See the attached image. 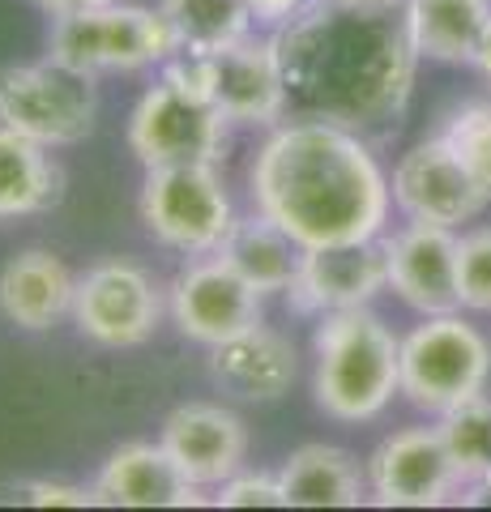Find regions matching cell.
<instances>
[{
  "label": "cell",
  "instance_id": "obj_19",
  "mask_svg": "<svg viewBox=\"0 0 491 512\" xmlns=\"http://www.w3.org/2000/svg\"><path fill=\"white\" fill-rule=\"evenodd\" d=\"M73 291H77V278L47 248H26L0 269V312H5L9 325H18L26 333H43L60 316H69Z\"/></svg>",
  "mask_w": 491,
  "mask_h": 512
},
{
  "label": "cell",
  "instance_id": "obj_3",
  "mask_svg": "<svg viewBox=\"0 0 491 512\" xmlns=\"http://www.w3.org/2000/svg\"><path fill=\"white\" fill-rule=\"evenodd\" d=\"M402 393V342L368 308L329 312L316 329V402L342 423L376 419Z\"/></svg>",
  "mask_w": 491,
  "mask_h": 512
},
{
  "label": "cell",
  "instance_id": "obj_16",
  "mask_svg": "<svg viewBox=\"0 0 491 512\" xmlns=\"http://www.w3.org/2000/svg\"><path fill=\"white\" fill-rule=\"evenodd\" d=\"M389 286L423 316L457 312V239L453 227L436 222H410L406 231L385 239Z\"/></svg>",
  "mask_w": 491,
  "mask_h": 512
},
{
  "label": "cell",
  "instance_id": "obj_26",
  "mask_svg": "<svg viewBox=\"0 0 491 512\" xmlns=\"http://www.w3.org/2000/svg\"><path fill=\"white\" fill-rule=\"evenodd\" d=\"M440 137L453 146V154L470 171V180L491 201V103H466L462 111H453V120Z\"/></svg>",
  "mask_w": 491,
  "mask_h": 512
},
{
  "label": "cell",
  "instance_id": "obj_32",
  "mask_svg": "<svg viewBox=\"0 0 491 512\" xmlns=\"http://www.w3.org/2000/svg\"><path fill=\"white\" fill-rule=\"evenodd\" d=\"M474 69H479L487 82H491V22H487V30H483V39H479V47H474Z\"/></svg>",
  "mask_w": 491,
  "mask_h": 512
},
{
  "label": "cell",
  "instance_id": "obj_11",
  "mask_svg": "<svg viewBox=\"0 0 491 512\" xmlns=\"http://www.w3.org/2000/svg\"><path fill=\"white\" fill-rule=\"evenodd\" d=\"M385 286H389L385 244H376V239L325 244L299 252L295 278L287 286V303L299 316L346 312V308H368Z\"/></svg>",
  "mask_w": 491,
  "mask_h": 512
},
{
  "label": "cell",
  "instance_id": "obj_2",
  "mask_svg": "<svg viewBox=\"0 0 491 512\" xmlns=\"http://www.w3.org/2000/svg\"><path fill=\"white\" fill-rule=\"evenodd\" d=\"M252 201L299 248L376 239L389 218V184L368 141L321 120L269 133L252 163Z\"/></svg>",
  "mask_w": 491,
  "mask_h": 512
},
{
  "label": "cell",
  "instance_id": "obj_13",
  "mask_svg": "<svg viewBox=\"0 0 491 512\" xmlns=\"http://www.w3.org/2000/svg\"><path fill=\"white\" fill-rule=\"evenodd\" d=\"M389 192L410 222H436V227L470 222L487 205L479 184L470 180V171L445 137L419 141L410 154H402Z\"/></svg>",
  "mask_w": 491,
  "mask_h": 512
},
{
  "label": "cell",
  "instance_id": "obj_20",
  "mask_svg": "<svg viewBox=\"0 0 491 512\" xmlns=\"http://www.w3.org/2000/svg\"><path fill=\"white\" fill-rule=\"evenodd\" d=\"M287 508H359L368 495V474L334 444H304L278 470Z\"/></svg>",
  "mask_w": 491,
  "mask_h": 512
},
{
  "label": "cell",
  "instance_id": "obj_29",
  "mask_svg": "<svg viewBox=\"0 0 491 512\" xmlns=\"http://www.w3.org/2000/svg\"><path fill=\"white\" fill-rule=\"evenodd\" d=\"M18 504H35V508H90L99 504L94 500V487H73V483H47V478H35V483H22L13 491Z\"/></svg>",
  "mask_w": 491,
  "mask_h": 512
},
{
  "label": "cell",
  "instance_id": "obj_23",
  "mask_svg": "<svg viewBox=\"0 0 491 512\" xmlns=\"http://www.w3.org/2000/svg\"><path fill=\"white\" fill-rule=\"evenodd\" d=\"M299 248L295 239L278 227V222H269L265 214L257 218H235L227 239L218 244V256L240 269V274L257 286L261 295L269 291H287L291 278H295V265H299Z\"/></svg>",
  "mask_w": 491,
  "mask_h": 512
},
{
  "label": "cell",
  "instance_id": "obj_14",
  "mask_svg": "<svg viewBox=\"0 0 491 512\" xmlns=\"http://www.w3.org/2000/svg\"><path fill=\"white\" fill-rule=\"evenodd\" d=\"M372 500L385 508H432L445 504L453 487H462L440 427H410L389 436L368 461Z\"/></svg>",
  "mask_w": 491,
  "mask_h": 512
},
{
  "label": "cell",
  "instance_id": "obj_10",
  "mask_svg": "<svg viewBox=\"0 0 491 512\" xmlns=\"http://www.w3.org/2000/svg\"><path fill=\"white\" fill-rule=\"evenodd\" d=\"M163 295L154 278L133 261H99L77 278L73 320L99 346H141L158 329Z\"/></svg>",
  "mask_w": 491,
  "mask_h": 512
},
{
  "label": "cell",
  "instance_id": "obj_1",
  "mask_svg": "<svg viewBox=\"0 0 491 512\" xmlns=\"http://www.w3.org/2000/svg\"><path fill=\"white\" fill-rule=\"evenodd\" d=\"M287 111L299 120L346 128L363 141L398 133L415 86V43L406 13L351 9L312 0L274 35Z\"/></svg>",
  "mask_w": 491,
  "mask_h": 512
},
{
  "label": "cell",
  "instance_id": "obj_9",
  "mask_svg": "<svg viewBox=\"0 0 491 512\" xmlns=\"http://www.w3.org/2000/svg\"><path fill=\"white\" fill-rule=\"evenodd\" d=\"M193 82L210 94V103L235 124H274L287 116V86L274 39H240L218 52L188 56Z\"/></svg>",
  "mask_w": 491,
  "mask_h": 512
},
{
  "label": "cell",
  "instance_id": "obj_17",
  "mask_svg": "<svg viewBox=\"0 0 491 512\" xmlns=\"http://www.w3.org/2000/svg\"><path fill=\"white\" fill-rule=\"evenodd\" d=\"M94 500L107 508H188L201 504L197 483H188L163 444H120L94 478Z\"/></svg>",
  "mask_w": 491,
  "mask_h": 512
},
{
  "label": "cell",
  "instance_id": "obj_21",
  "mask_svg": "<svg viewBox=\"0 0 491 512\" xmlns=\"http://www.w3.org/2000/svg\"><path fill=\"white\" fill-rule=\"evenodd\" d=\"M487 22L491 0H406V35L427 60L470 64Z\"/></svg>",
  "mask_w": 491,
  "mask_h": 512
},
{
  "label": "cell",
  "instance_id": "obj_31",
  "mask_svg": "<svg viewBox=\"0 0 491 512\" xmlns=\"http://www.w3.org/2000/svg\"><path fill=\"white\" fill-rule=\"evenodd\" d=\"M47 18H69V13H86V9H103L112 0H35Z\"/></svg>",
  "mask_w": 491,
  "mask_h": 512
},
{
  "label": "cell",
  "instance_id": "obj_8",
  "mask_svg": "<svg viewBox=\"0 0 491 512\" xmlns=\"http://www.w3.org/2000/svg\"><path fill=\"white\" fill-rule=\"evenodd\" d=\"M141 222L158 244L205 256L218 252L235 214L214 163H176L150 167L146 184H141Z\"/></svg>",
  "mask_w": 491,
  "mask_h": 512
},
{
  "label": "cell",
  "instance_id": "obj_24",
  "mask_svg": "<svg viewBox=\"0 0 491 512\" xmlns=\"http://www.w3.org/2000/svg\"><path fill=\"white\" fill-rule=\"evenodd\" d=\"M171 26L176 52L205 56L227 43H240L252 26L248 0H163L158 9Z\"/></svg>",
  "mask_w": 491,
  "mask_h": 512
},
{
  "label": "cell",
  "instance_id": "obj_22",
  "mask_svg": "<svg viewBox=\"0 0 491 512\" xmlns=\"http://www.w3.org/2000/svg\"><path fill=\"white\" fill-rule=\"evenodd\" d=\"M65 192V175L47 158V146L0 124V222L52 210Z\"/></svg>",
  "mask_w": 491,
  "mask_h": 512
},
{
  "label": "cell",
  "instance_id": "obj_18",
  "mask_svg": "<svg viewBox=\"0 0 491 512\" xmlns=\"http://www.w3.org/2000/svg\"><path fill=\"white\" fill-rule=\"evenodd\" d=\"M214 380L244 402H274L295 380V346L269 325H252L210 346Z\"/></svg>",
  "mask_w": 491,
  "mask_h": 512
},
{
  "label": "cell",
  "instance_id": "obj_27",
  "mask_svg": "<svg viewBox=\"0 0 491 512\" xmlns=\"http://www.w3.org/2000/svg\"><path fill=\"white\" fill-rule=\"evenodd\" d=\"M457 299L462 308L491 312V227L457 239Z\"/></svg>",
  "mask_w": 491,
  "mask_h": 512
},
{
  "label": "cell",
  "instance_id": "obj_33",
  "mask_svg": "<svg viewBox=\"0 0 491 512\" xmlns=\"http://www.w3.org/2000/svg\"><path fill=\"white\" fill-rule=\"evenodd\" d=\"M329 5H351V9H389L398 0H329Z\"/></svg>",
  "mask_w": 491,
  "mask_h": 512
},
{
  "label": "cell",
  "instance_id": "obj_28",
  "mask_svg": "<svg viewBox=\"0 0 491 512\" xmlns=\"http://www.w3.org/2000/svg\"><path fill=\"white\" fill-rule=\"evenodd\" d=\"M218 508H287V495H282L278 474H231L227 483H218L214 495Z\"/></svg>",
  "mask_w": 491,
  "mask_h": 512
},
{
  "label": "cell",
  "instance_id": "obj_12",
  "mask_svg": "<svg viewBox=\"0 0 491 512\" xmlns=\"http://www.w3.org/2000/svg\"><path fill=\"white\" fill-rule=\"evenodd\" d=\"M171 316L184 338L214 346L257 325L261 291L214 252L205 261H193L171 282Z\"/></svg>",
  "mask_w": 491,
  "mask_h": 512
},
{
  "label": "cell",
  "instance_id": "obj_4",
  "mask_svg": "<svg viewBox=\"0 0 491 512\" xmlns=\"http://www.w3.org/2000/svg\"><path fill=\"white\" fill-rule=\"evenodd\" d=\"M227 116L210 103L188 64H167L158 86L141 94L129 120V150L150 167L176 163H218L227 146Z\"/></svg>",
  "mask_w": 491,
  "mask_h": 512
},
{
  "label": "cell",
  "instance_id": "obj_30",
  "mask_svg": "<svg viewBox=\"0 0 491 512\" xmlns=\"http://www.w3.org/2000/svg\"><path fill=\"white\" fill-rule=\"evenodd\" d=\"M308 5H312V0H248L252 18H257V22H269V26L291 22L295 13H304Z\"/></svg>",
  "mask_w": 491,
  "mask_h": 512
},
{
  "label": "cell",
  "instance_id": "obj_7",
  "mask_svg": "<svg viewBox=\"0 0 491 512\" xmlns=\"http://www.w3.org/2000/svg\"><path fill=\"white\" fill-rule=\"evenodd\" d=\"M94 77L65 64H9L0 69V124L39 146H77L94 128Z\"/></svg>",
  "mask_w": 491,
  "mask_h": 512
},
{
  "label": "cell",
  "instance_id": "obj_15",
  "mask_svg": "<svg viewBox=\"0 0 491 512\" xmlns=\"http://www.w3.org/2000/svg\"><path fill=\"white\" fill-rule=\"evenodd\" d=\"M167 457L180 466V474L197 487H218L231 474H240L248 453L244 419L210 402H188L167 414L163 440Z\"/></svg>",
  "mask_w": 491,
  "mask_h": 512
},
{
  "label": "cell",
  "instance_id": "obj_6",
  "mask_svg": "<svg viewBox=\"0 0 491 512\" xmlns=\"http://www.w3.org/2000/svg\"><path fill=\"white\" fill-rule=\"evenodd\" d=\"M491 376V346L462 316L440 312L402 338V393L419 410L445 414L483 393Z\"/></svg>",
  "mask_w": 491,
  "mask_h": 512
},
{
  "label": "cell",
  "instance_id": "obj_34",
  "mask_svg": "<svg viewBox=\"0 0 491 512\" xmlns=\"http://www.w3.org/2000/svg\"><path fill=\"white\" fill-rule=\"evenodd\" d=\"M479 487H483V491H487V495H491V470H487V474H483V483H479Z\"/></svg>",
  "mask_w": 491,
  "mask_h": 512
},
{
  "label": "cell",
  "instance_id": "obj_25",
  "mask_svg": "<svg viewBox=\"0 0 491 512\" xmlns=\"http://www.w3.org/2000/svg\"><path fill=\"white\" fill-rule=\"evenodd\" d=\"M440 440L449 448V461L462 483L479 487L483 474L491 470V402L479 393L470 402L445 410V423H440Z\"/></svg>",
  "mask_w": 491,
  "mask_h": 512
},
{
  "label": "cell",
  "instance_id": "obj_5",
  "mask_svg": "<svg viewBox=\"0 0 491 512\" xmlns=\"http://www.w3.org/2000/svg\"><path fill=\"white\" fill-rule=\"evenodd\" d=\"M176 56V39L163 13L141 5H103L86 13L56 18L52 39H47V60L65 64L73 73H133Z\"/></svg>",
  "mask_w": 491,
  "mask_h": 512
}]
</instances>
